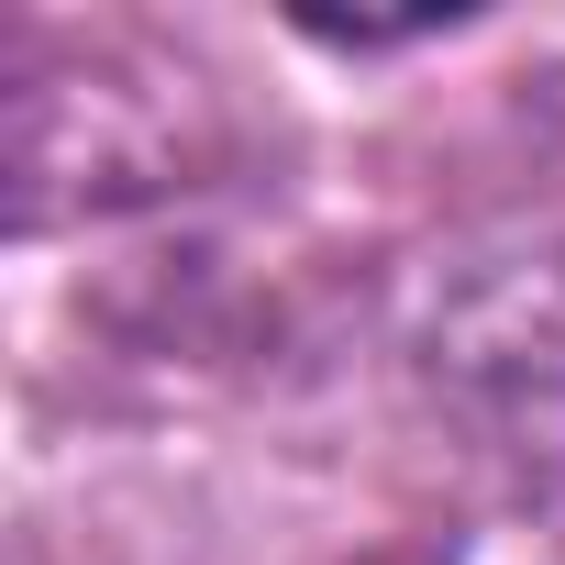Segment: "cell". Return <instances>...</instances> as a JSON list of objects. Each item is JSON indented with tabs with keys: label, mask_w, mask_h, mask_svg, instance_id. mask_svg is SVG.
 I'll use <instances>...</instances> for the list:
<instances>
[{
	"label": "cell",
	"mask_w": 565,
	"mask_h": 565,
	"mask_svg": "<svg viewBox=\"0 0 565 565\" xmlns=\"http://www.w3.org/2000/svg\"><path fill=\"white\" fill-rule=\"evenodd\" d=\"M422 377L510 499L565 532V233L477 244L444 277L422 311Z\"/></svg>",
	"instance_id": "6da1fadb"
},
{
	"label": "cell",
	"mask_w": 565,
	"mask_h": 565,
	"mask_svg": "<svg viewBox=\"0 0 565 565\" xmlns=\"http://www.w3.org/2000/svg\"><path fill=\"white\" fill-rule=\"evenodd\" d=\"M200 167V100L167 67H134L111 45L12 56V233L134 211Z\"/></svg>",
	"instance_id": "7a4b0ae2"
}]
</instances>
